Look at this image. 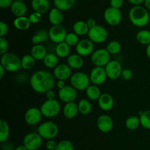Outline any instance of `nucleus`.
<instances>
[{
    "label": "nucleus",
    "mask_w": 150,
    "mask_h": 150,
    "mask_svg": "<svg viewBox=\"0 0 150 150\" xmlns=\"http://www.w3.org/2000/svg\"><path fill=\"white\" fill-rule=\"evenodd\" d=\"M29 82L35 92L45 94L54 88L55 85V76L48 71H38L31 76Z\"/></svg>",
    "instance_id": "1"
},
{
    "label": "nucleus",
    "mask_w": 150,
    "mask_h": 150,
    "mask_svg": "<svg viewBox=\"0 0 150 150\" xmlns=\"http://www.w3.org/2000/svg\"><path fill=\"white\" fill-rule=\"evenodd\" d=\"M129 19L134 26L144 27L149 22V13L147 9L144 6H133L129 11Z\"/></svg>",
    "instance_id": "2"
},
{
    "label": "nucleus",
    "mask_w": 150,
    "mask_h": 150,
    "mask_svg": "<svg viewBox=\"0 0 150 150\" xmlns=\"http://www.w3.org/2000/svg\"><path fill=\"white\" fill-rule=\"evenodd\" d=\"M1 64L6 71L16 72L21 68V58L17 54L11 52H7L1 57Z\"/></svg>",
    "instance_id": "3"
},
{
    "label": "nucleus",
    "mask_w": 150,
    "mask_h": 150,
    "mask_svg": "<svg viewBox=\"0 0 150 150\" xmlns=\"http://www.w3.org/2000/svg\"><path fill=\"white\" fill-rule=\"evenodd\" d=\"M38 132L43 139H54L58 135L59 127L54 122L45 121L38 126Z\"/></svg>",
    "instance_id": "4"
},
{
    "label": "nucleus",
    "mask_w": 150,
    "mask_h": 150,
    "mask_svg": "<svg viewBox=\"0 0 150 150\" xmlns=\"http://www.w3.org/2000/svg\"><path fill=\"white\" fill-rule=\"evenodd\" d=\"M40 110L42 116L46 118H54L59 113L61 106L58 100L46 99L40 107Z\"/></svg>",
    "instance_id": "5"
},
{
    "label": "nucleus",
    "mask_w": 150,
    "mask_h": 150,
    "mask_svg": "<svg viewBox=\"0 0 150 150\" xmlns=\"http://www.w3.org/2000/svg\"><path fill=\"white\" fill-rule=\"evenodd\" d=\"M90 82L89 76L84 72L78 71L73 74L70 77L71 85L79 91H86V88L90 85Z\"/></svg>",
    "instance_id": "6"
},
{
    "label": "nucleus",
    "mask_w": 150,
    "mask_h": 150,
    "mask_svg": "<svg viewBox=\"0 0 150 150\" xmlns=\"http://www.w3.org/2000/svg\"><path fill=\"white\" fill-rule=\"evenodd\" d=\"M91 61L95 66L105 67L111 61V54L106 49H99L93 51L91 55Z\"/></svg>",
    "instance_id": "7"
},
{
    "label": "nucleus",
    "mask_w": 150,
    "mask_h": 150,
    "mask_svg": "<svg viewBox=\"0 0 150 150\" xmlns=\"http://www.w3.org/2000/svg\"><path fill=\"white\" fill-rule=\"evenodd\" d=\"M89 39L95 44H102L108 38V31L104 26L98 25L90 28L88 32Z\"/></svg>",
    "instance_id": "8"
},
{
    "label": "nucleus",
    "mask_w": 150,
    "mask_h": 150,
    "mask_svg": "<svg viewBox=\"0 0 150 150\" xmlns=\"http://www.w3.org/2000/svg\"><path fill=\"white\" fill-rule=\"evenodd\" d=\"M103 17L105 22L111 26H117L122 21V16L120 9L109 7L105 9L103 13Z\"/></svg>",
    "instance_id": "9"
},
{
    "label": "nucleus",
    "mask_w": 150,
    "mask_h": 150,
    "mask_svg": "<svg viewBox=\"0 0 150 150\" xmlns=\"http://www.w3.org/2000/svg\"><path fill=\"white\" fill-rule=\"evenodd\" d=\"M43 138L38 132H30L25 135L23 138V145L28 150H38L42 145Z\"/></svg>",
    "instance_id": "10"
},
{
    "label": "nucleus",
    "mask_w": 150,
    "mask_h": 150,
    "mask_svg": "<svg viewBox=\"0 0 150 150\" xmlns=\"http://www.w3.org/2000/svg\"><path fill=\"white\" fill-rule=\"evenodd\" d=\"M67 32L65 27L60 25H53L48 31L49 39L55 44L64 42Z\"/></svg>",
    "instance_id": "11"
},
{
    "label": "nucleus",
    "mask_w": 150,
    "mask_h": 150,
    "mask_svg": "<svg viewBox=\"0 0 150 150\" xmlns=\"http://www.w3.org/2000/svg\"><path fill=\"white\" fill-rule=\"evenodd\" d=\"M90 81L93 85H101L106 81L108 76L104 67L95 66L92 69L89 74Z\"/></svg>",
    "instance_id": "12"
},
{
    "label": "nucleus",
    "mask_w": 150,
    "mask_h": 150,
    "mask_svg": "<svg viewBox=\"0 0 150 150\" xmlns=\"http://www.w3.org/2000/svg\"><path fill=\"white\" fill-rule=\"evenodd\" d=\"M42 112L40 109L35 107H32L28 109L25 113L24 119L27 124L34 126L40 122L42 118Z\"/></svg>",
    "instance_id": "13"
},
{
    "label": "nucleus",
    "mask_w": 150,
    "mask_h": 150,
    "mask_svg": "<svg viewBox=\"0 0 150 150\" xmlns=\"http://www.w3.org/2000/svg\"><path fill=\"white\" fill-rule=\"evenodd\" d=\"M108 78L111 79H117L120 77L122 72V67L121 63L117 60H111L105 66Z\"/></svg>",
    "instance_id": "14"
},
{
    "label": "nucleus",
    "mask_w": 150,
    "mask_h": 150,
    "mask_svg": "<svg viewBox=\"0 0 150 150\" xmlns=\"http://www.w3.org/2000/svg\"><path fill=\"white\" fill-rule=\"evenodd\" d=\"M77 90L70 85H65L63 88L59 90V98L63 102H73L77 98Z\"/></svg>",
    "instance_id": "15"
},
{
    "label": "nucleus",
    "mask_w": 150,
    "mask_h": 150,
    "mask_svg": "<svg viewBox=\"0 0 150 150\" xmlns=\"http://www.w3.org/2000/svg\"><path fill=\"white\" fill-rule=\"evenodd\" d=\"M97 126L100 132L107 133L111 132L114 128V121L108 115H100L97 119Z\"/></svg>",
    "instance_id": "16"
},
{
    "label": "nucleus",
    "mask_w": 150,
    "mask_h": 150,
    "mask_svg": "<svg viewBox=\"0 0 150 150\" xmlns=\"http://www.w3.org/2000/svg\"><path fill=\"white\" fill-rule=\"evenodd\" d=\"M94 43L89 39L81 40L76 46V51L77 54L82 57L92 54L94 51Z\"/></svg>",
    "instance_id": "17"
},
{
    "label": "nucleus",
    "mask_w": 150,
    "mask_h": 150,
    "mask_svg": "<svg viewBox=\"0 0 150 150\" xmlns=\"http://www.w3.org/2000/svg\"><path fill=\"white\" fill-rule=\"evenodd\" d=\"M54 75L58 80H67L70 79L72 74V69L67 64H59L54 70Z\"/></svg>",
    "instance_id": "18"
},
{
    "label": "nucleus",
    "mask_w": 150,
    "mask_h": 150,
    "mask_svg": "<svg viewBox=\"0 0 150 150\" xmlns=\"http://www.w3.org/2000/svg\"><path fill=\"white\" fill-rule=\"evenodd\" d=\"M98 101L100 108L103 111H109L114 107V98L111 94H108V93H104V94H101Z\"/></svg>",
    "instance_id": "19"
},
{
    "label": "nucleus",
    "mask_w": 150,
    "mask_h": 150,
    "mask_svg": "<svg viewBox=\"0 0 150 150\" xmlns=\"http://www.w3.org/2000/svg\"><path fill=\"white\" fill-rule=\"evenodd\" d=\"M31 6L34 11L44 14L50 11L51 4L49 0H32Z\"/></svg>",
    "instance_id": "20"
},
{
    "label": "nucleus",
    "mask_w": 150,
    "mask_h": 150,
    "mask_svg": "<svg viewBox=\"0 0 150 150\" xmlns=\"http://www.w3.org/2000/svg\"><path fill=\"white\" fill-rule=\"evenodd\" d=\"M48 20L52 25H60L64 21V15L62 10L57 7H53L48 13Z\"/></svg>",
    "instance_id": "21"
},
{
    "label": "nucleus",
    "mask_w": 150,
    "mask_h": 150,
    "mask_svg": "<svg viewBox=\"0 0 150 150\" xmlns=\"http://www.w3.org/2000/svg\"><path fill=\"white\" fill-rule=\"evenodd\" d=\"M63 115L67 119H74L78 113H79L78 104L73 101V102L66 103L65 105L63 107Z\"/></svg>",
    "instance_id": "22"
},
{
    "label": "nucleus",
    "mask_w": 150,
    "mask_h": 150,
    "mask_svg": "<svg viewBox=\"0 0 150 150\" xmlns=\"http://www.w3.org/2000/svg\"><path fill=\"white\" fill-rule=\"evenodd\" d=\"M10 10L16 17H21L25 16L27 13V6L24 1H14L10 7Z\"/></svg>",
    "instance_id": "23"
},
{
    "label": "nucleus",
    "mask_w": 150,
    "mask_h": 150,
    "mask_svg": "<svg viewBox=\"0 0 150 150\" xmlns=\"http://www.w3.org/2000/svg\"><path fill=\"white\" fill-rule=\"evenodd\" d=\"M67 63L72 69H80L83 66V59L77 53L72 54L67 57Z\"/></svg>",
    "instance_id": "24"
},
{
    "label": "nucleus",
    "mask_w": 150,
    "mask_h": 150,
    "mask_svg": "<svg viewBox=\"0 0 150 150\" xmlns=\"http://www.w3.org/2000/svg\"><path fill=\"white\" fill-rule=\"evenodd\" d=\"M47 49L42 44L34 45L31 49V54L36 60H43L47 55Z\"/></svg>",
    "instance_id": "25"
},
{
    "label": "nucleus",
    "mask_w": 150,
    "mask_h": 150,
    "mask_svg": "<svg viewBox=\"0 0 150 150\" xmlns=\"http://www.w3.org/2000/svg\"><path fill=\"white\" fill-rule=\"evenodd\" d=\"M32 23L29 21V17L21 16V17H16L13 21V25L15 28L18 30L24 31L27 30L30 27Z\"/></svg>",
    "instance_id": "26"
},
{
    "label": "nucleus",
    "mask_w": 150,
    "mask_h": 150,
    "mask_svg": "<svg viewBox=\"0 0 150 150\" xmlns=\"http://www.w3.org/2000/svg\"><path fill=\"white\" fill-rule=\"evenodd\" d=\"M76 0H54L55 7L62 12L67 11L74 7Z\"/></svg>",
    "instance_id": "27"
},
{
    "label": "nucleus",
    "mask_w": 150,
    "mask_h": 150,
    "mask_svg": "<svg viewBox=\"0 0 150 150\" xmlns=\"http://www.w3.org/2000/svg\"><path fill=\"white\" fill-rule=\"evenodd\" d=\"M70 46L65 42H62L57 44L55 48V54L60 58L67 57L70 55Z\"/></svg>",
    "instance_id": "28"
},
{
    "label": "nucleus",
    "mask_w": 150,
    "mask_h": 150,
    "mask_svg": "<svg viewBox=\"0 0 150 150\" xmlns=\"http://www.w3.org/2000/svg\"><path fill=\"white\" fill-rule=\"evenodd\" d=\"M49 38L48 32H47L45 29H40L39 31L36 32L33 36L32 37V43L34 45H38L41 44L42 43L45 42Z\"/></svg>",
    "instance_id": "29"
},
{
    "label": "nucleus",
    "mask_w": 150,
    "mask_h": 150,
    "mask_svg": "<svg viewBox=\"0 0 150 150\" xmlns=\"http://www.w3.org/2000/svg\"><path fill=\"white\" fill-rule=\"evenodd\" d=\"M73 32H75L79 36L86 35V34H88L89 30V28L86 22L83 21H78L75 22L74 24H73Z\"/></svg>",
    "instance_id": "30"
},
{
    "label": "nucleus",
    "mask_w": 150,
    "mask_h": 150,
    "mask_svg": "<svg viewBox=\"0 0 150 150\" xmlns=\"http://www.w3.org/2000/svg\"><path fill=\"white\" fill-rule=\"evenodd\" d=\"M10 137V126L6 121L0 120V142H7Z\"/></svg>",
    "instance_id": "31"
},
{
    "label": "nucleus",
    "mask_w": 150,
    "mask_h": 150,
    "mask_svg": "<svg viewBox=\"0 0 150 150\" xmlns=\"http://www.w3.org/2000/svg\"><path fill=\"white\" fill-rule=\"evenodd\" d=\"M42 61L45 67L48 69H55L59 65V57L54 53H48Z\"/></svg>",
    "instance_id": "32"
},
{
    "label": "nucleus",
    "mask_w": 150,
    "mask_h": 150,
    "mask_svg": "<svg viewBox=\"0 0 150 150\" xmlns=\"http://www.w3.org/2000/svg\"><path fill=\"white\" fill-rule=\"evenodd\" d=\"M86 94L89 99L96 101L99 99L102 94L98 85H91L86 89Z\"/></svg>",
    "instance_id": "33"
},
{
    "label": "nucleus",
    "mask_w": 150,
    "mask_h": 150,
    "mask_svg": "<svg viewBox=\"0 0 150 150\" xmlns=\"http://www.w3.org/2000/svg\"><path fill=\"white\" fill-rule=\"evenodd\" d=\"M136 38L139 44L147 46L150 44V31L147 29H142L138 32Z\"/></svg>",
    "instance_id": "34"
},
{
    "label": "nucleus",
    "mask_w": 150,
    "mask_h": 150,
    "mask_svg": "<svg viewBox=\"0 0 150 150\" xmlns=\"http://www.w3.org/2000/svg\"><path fill=\"white\" fill-rule=\"evenodd\" d=\"M79 113L82 115H87L92 111V104L90 101L86 99H82L78 103Z\"/></svg>",
    "instance_id": "35"
},
{
    "label": "nucleus",
    "mask_w": 150,
    "mask_h": 150,
    "mask_svg": "<svg viewBox=\"0 0 150 150\" xmlns=\"http://www.w3.org/2000/svg\"><path fill=\"white\" fill-rule=\"evenodd\" d=\"M36 60L32 54H26L21 57V68L25 70H29L35 66Z\"/></svg>",
    "instance_id": "36"
},
{
    "label": "nucleus",
    "mask_w": 150,
    "mask_h": 150,
    "mask_svg": "<svg viewBox=\"0 0 150 150\" xmlns=\"http://www.w3.org/2000/svg\"><path fill=\"white\" fill-rule=\"evenodd\" d=\"M141 125L139 116H132L127 118L125 121V126L129 130H135Z\"/></svg>",
    "instance_id": "37"
},
{
    "label": "nucleus",
    "mask_w": 150,
    "mask_h": 150,
    "mask_svg": "<svg viewBox=\"0 0 150 150\" xmlns=\"http://www.w3.org/2000/svg\"><path fill=\"white\" fill-rule=\"evenodd\" d=\"M140 119L141 126L146 129H150V110L144 111L141 116H139Z\"/></svg>",
    "instance_id": "38"
},
{
    "label": "nucleus",
    "mask_w": 150,
    "mask_h": 150,
    "mask_svg": "<svg viewBox=\"0 0 150 150\" xmlns=\"http://www.w3.org/2000/svg\"><path fill=\"white\" fill-rule=\"evenodd\" d=\"M106 49L111 54H117L121 51L122 46L117 41H112L108 43L106 46Z\"/></svg>",
    "instance_id": "39"
},
{
    "label": "nucleus",
    "mask_w": 150,
    "mask_h": 150,
    "mask_svg": "<svg viewBox=\"0 0 150 150\" xmlns=\"http://www.w3.org/2000/svg\"><path fill=\"white\" fill-rule=\"evenodd\" d=\"M79 41H79V35H76L75 32H69V33H67V35H66L65 40H64V42L68 44L70 47L76 46Z\"/></svg>",
    "instance_id": "40"
},
{
    "label": "nucleus",
    "mask_w": 150,
    "mask_h": 150,
    "mask_svg": "<svg viewBox=\"0 0 150 150\" xmlns=\"http://www.w3.org/2000/svg\"><path fill=\"white\" fill-rule=\"evenodd\" d=\"M55 150H74V145L69 140H62L57 144Z\"/></svg>",
    "instance_id": "41"
},
{
    "label": "nucleus",
    "mask_w": 150,
    "mask_h": 150,
    "mask_svg": "<svg viewBox=\"0 0 150 150\" xmlns=\"http://www.w3.org/2000/svg\"><path fill=\"white\" fill-rule=\"evenodd\" d=\"M9 48V44L4 37H0V54H5L7 52Z\"/></svg>",
    "instance_id": "42"
},
{
    "label": "nucleus",
    "mask_w": 150,
    "mask_h": 150,
    "mask_svg": "<svg viewBox=\"0 0 150 150\" xmlns=\"http://www.w3.org/2000/svg\"><path fill=\"white\" fill-rule=\"evenodd\" d=\"M29 19L32 24H38L41 21V19H42V14L38 13V12L34 11L33 13H32L29 15Z\"/></svg>",
    "instance_id": "43"
},
{
    "label": "nucleus",
    "mask_w": 150,
    "mask_h": 150,
    "mask_svg": "<svg viewBox=\"0 0 150 150\" xmlns=\"http://www.w3.org/2000/svg\"><path fill=\"white\" fill-rule=\"evenodd\" d=\"M133 76V72L130 69H124L122 72L121 77L125 80H130Z\"/></svg>",
    "instance_id": "44"
},
{
    "label": "nucleus",
    "mask_w": 150,
    "mask_h": 150,
    "mask_svg": "<svg viewBox=\"0 0 150 150\" xmlns=\"http://www.w3.org/2000/svg\"><path fill=\"white\" fill-rule=\"evenodd\" d=\"M9 30L8 25L4 21L0 22V37H4Z\"/></svg>",
    "instance_id": "45"
},
{
    "label": "nucleus",
    "mask_w": 150,
    "mask_h": 150,
    "mask_svg": "<svg viewBox=\"0 0 150 150\" xmlns=\"http://www.w3.org/2000/svg\"><path fill=\"white\" fill-rule=\"evenodd\" d=\"M124 4V0H110V7L120 9Z\"/></svg>",
    "instance_id": "46"
},
{
    "label": "nucleus",
    "mask_w": 150,
    "mask_h": 150,
    "mask_svg": "<svg viewBox=\"0 0 150 150\" xmlns=\"http://www.w3.org/2000/svg\"><path fill=\"white\" fill-rule=\"evenodd\" d=\"M58 143L56 142L54 139L48 140L45 144V147H46L47 150H55L57 148V146Z\"/></svg>",
    "instance_id": "47"
},
{
    "label": "nucleus",
    "mask_w": 150,
    "mask_h": 150,
    "mask_svg": "<svg viewBox=\"0 0 150 150\" xmlns=\"http://www.w3.org/2000/svg\"><path fill=\"white\" fill-rule=\"evenodd\" d=\"M15 0H0V7L1 8H8L11 7Z\"/></svg>",
    "instance_id": "48"
},
{
    "label": "nucleus",
    "mask_w": 150,
    "mask_h": 150,
    "mask_svg": "<svg viewBox=\"0 0 150 150\" xmlns=\"http://www.w3.org/2000/svg\"><path fill=\"white\" fill-rule=\"evenodd\" d=\"M1 149L2 150H15L16 148L13 146V144H10V143L4 142L1 144Z\"/></svg>",
    "instance_id": "49"
},
{
    "label": "nucleus",
    "mask_w": 150,
    "mask_h": 150,
    "mask_svg": "<svg viewBox=\"0 0 150 150\" xmlns=\"http://www.w3.org/2000/svg\"><path fill=\"white\" fill-rule=\"evenodd\" d=\"M45 96H46L47 99H55L56 98L55 91H54L53 89L47 91V92L45 93Z\"/></svg>",
    "instance_id": "50"
},
{
    "label": "nucleus",
    "mask_w": 150,
    "mask_h": 150,
    "mask_svg": "<svg viewBox=\"0 0 150 150\" xmlns=\"http://www.w3.org/2000/svg\"><path fill=\"white\" fill-rule=\"evenodd\" d=\"M86 24H87V25H88V26H89V29H90V28L94 27V26H95L97 25L96 21H95L94 19H92V18L88 19L87 21H86Z\"/></svg>",
    "instance_id": "51"
},
{
    "label": "nucleus",
    "mask_w": 150,
    "mask_h": 150,
    "mask_svg": "<svg viewBox=\"0 0 150 150\" xmlns=\"http://www.w3.org/2000/svg\"><path fill=\"white\" fill-rule=\"evenodd\" d=\"M130 4H133V6L141 5L142 3H144V0H127Z\"/></svg>",
    "instance_id": "52"
},
{
    "label": "nucleus",
    "mask_w": 150,
    "mask_h": 150,
    "mask_svg": "<svg viewBox=\"0 0 150 150\" xmlns=\"http://www.w3.org/2000/svg\"><path fill=\"white\" fill-rule=\"evenodd\" d=\"M65 82L64 80H58L57 82V86L59 89H62V88H64L65 86Z\"/></svg>",
    "instance_id": "53"
},
{
    "label": "nucleus",
    "mask_w": 150,
    "mask_h": 150,
    "mask_svg": "<svg viewBox=\"0 0 150 150\" xmlns=\"http://www.w3.org/2000/svg\"><path fill=\"white\" fill-rule=\"evenodd\" d=\"M6 70L1 65H0V79H2L4 76V73H5Z\"/></svg>",
    "instance_id": "54"
},
{
    "label": "nucleus",
    "mask_w": 150,
    "mask_h": 150,
    "mask_svg": "<svg viewBox=\"0 0 150 150\" xmlns=\"http://www.w3.org/2000/svg\"><path fill=\"white\" fill-rule=\"evenodd\" d=\"M144 7L148 10H150V0H144Z\"/></svg>",
    "instance_id": "55"
},
{
    "label": "nucleus",
    "mask_w": 150,
    "mask_h": 150,
    "mask_svg": "<svg viewBox=\"0 0 150 150\" xmlns=\"http://www.w3.org/2000/svg\"><path fill=\"white\" fill-rule=\"evenodd\" d=\"M15 150H28V149L23 144V145L18 146L17 147H16V149Z\"/></svg>",
    "instance_id": "56"
},
{
    "label": "nucleus",
    "mask_w": 150,
    "mask_h": 150,
    "mask_svg": "<svg viewBox=\"0 0 150 150\" xmlns=\"http://www.w3.org/2000/svg\"><path fill=\"white\" fill-rule=\"evenodd\" d=\"M146 56H147L148 58H149L150 60V44H148V45L146 46Z\"/></svg>",
    "instance_id": "57"
},
{
    "label": "nucleus",
    "mask_w": 150,
    "mask_h": 150,
    "mask_svg": "<svg viewBox=\"0 0 150 150\" xmlns=\"http://www.w3.org/2000/svg\"><path fill=\"white\" fill-rule=\"evenodd\" d=\"M15 1H24V0H15Z\"/></svg>",
    "instance_id": "58"
}]
</instances>
